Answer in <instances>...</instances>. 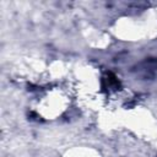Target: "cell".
Here are the masks:
<instances>
[{"label":"cell","mask_w":157,"mask_h":157,"mask_svg":"<svg viewBox=\"0 0 157 157\" xmlns=\"http://www.w3.org/2000/svg\"><path fill=\"white\" fill-rule=\"evenodd\" d=\"M135 72L144 80H150L157 76V56L148 58L140 63L135 67Z\"/></svg>","instance_id":"1"},{"label":"cell","mask_w":157,"mask_h":157,"mask_svg":"<svg viewBox=\"0 0 157 157\" xmlns=\"http://www.w3.org/2000/svg\"><path fill=\"white\" fill-rule=\"evenodd\" d=\"M102 88L108 92H115L121 88V82L118 76L112 71H105L102 76Z\"/></svg>","instance_id":"2"}]
</instances>
